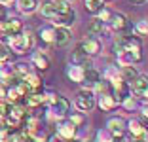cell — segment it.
Segmentation results:
<instances>
[{
    "instance_id": "cell-13",
    "label": "cell",
    "mask_w": 148,
    "mask_h": 142,
    "mask_svg": "<svg viewBox=\"0 0 148 142\" xmlns=\"http://www.w3.org/2000/svg\"><path fill=\"white\" fill-rule=\"evenodd\" d=\"M31 63H32V66H34V68L42 70V72L49 68V57L46 55L44 51H34V53H32Z\"/></svg>"
},
{
    "instance_id": "cell-1",
    "label": "cell",
    "mask_w": 148,
    "mask_h": 142,
    "mask_svg": "<svg viewBox=\"0 0 148 142\" xmlns=\"http://www.w3.org/2000/svg\"><path fill=\"white\" fill-rule=\"evenodd\" d=\"M8 46L15 53H27L32 47V32L27 29L15 36H8Z\"/></svg>"
},
{
    "instance_id": "cell-7",
    "label": "cell",
    "mask_w": 148,
    "mask_h": 142,
    "mask_svg": "<svg viewBox=\"0 0 148 142\" xmlns=\"http://www.w3.org/2000/svg\"><path fill=\"white\" fill-rule=\"evenodd\" d=\"M80 46H82V49L87 53V55L91 57V55H97V53L101 51V42L97 36H87V38H84L82 42H80Z\"/></svg>"
},
{
    "instance_id": "cell-11",
    "label": "cell",
    "mask_w": 148,
    "mask_h": 142,
    "mask_svg": "<svg viewBox=\"0 0 148 142\" xmlns=\"http://www.w3.org/2000/svg\"><path fill=\"white\" fill-rule=\"evenodd\" d=\"M38 10H40V13H42L46 19H55L57 15H59V12H57V6H55V2L53 0H44L42 4H38Z\"/></svg>"
},
{
    "instance_id": "cell-34",
    "label": "cell",
    "mask_w": 148,
    "mask_h": 142,
    "mask_svg": "<svg viewBox=\"0 0 148 142\" xmlns=\"http://www.w3.org/2000/svg\"><path fill=\"white\" fill-rule=\"evenodd\" d=\"M4 19H6V8L0 6V21H4Z\"/></svg>"
},
{
    "instance_id": "cell-25",
    "label": "cell",
    "mask_w": 148,
    "mask_h": 142,
    "mask_svg": "<svg viewBox=\"0 0 148 142\" xmlns=\"http://www.w3.org/2000/svg\"><path fill=\"white\" fill-rule=\"evenodd\" d=\"M103 8H105V2L103 0H86V10L89 13H93V15H97Z\"/></svg>"
},
{
    "instance_id": "cell-15",
    "label": "cell",
    "mask_w": 148,
    "mask_h": 142,
    "mask_svg": "<svg viewBox=\"0 0 148 142\" xmlns=\"http://www.w3.org/2000/svg\"><path fill=\"white\" fill-rule=\"evenodd\" d=\"M125 129H129V133L133 134V138H146V134H148L146 127H144L140 121H137V119H131L129 123H127Z\"/></svg>"
},
{
    "instance_id": "cell-37",
    "label": "cell",
    "mask_w": 148,
    "mask_h": 142,
    "mask_svg": "<svg viewBox=\"0 0 148 142\" xmlns=\"http://www.w3.org/2000/svg\"><path fill=\"white\" fill-rule=\"evenodd\" d=\"M133 4H144V2H148V0H131Z\"/></svg>"
},
{
    "instance_id": "cell-26",
    "label": "cell",
    "mask_w": 148,
    "mask_h": 142,
    "mask_svg": "<svg viewBox=\"0 0 148 142\" xmlns=\"http://www.w3.org/2000/svg\"><path fill=\"white\" fill-rule=\"evenodd\" d=\"M133 32H135L137 36H146L148 34V21H146V19L137 21L135 25H133Z\"/></svg>"
},
{
    "instance_id": "cell-3",
    "label": "cell",
    "mask_w": 148,
    "mask_h": 142,
    "mask_svg": "<svg viewBox=\"0 0 148 142\" xmlns=\"http://www.w3.org/2000/svg\"><path fill=\"white\" fill-rule=\"evenodd\" d=\"M70 112V100L66 97H61V95H55L53 102L49 104V117H57V119H63L66 114Z\"/></svg>"
},
{
    "instance_id": "cell-12",
    "label": "cell",
    "mask_w": 148,
    "mask_h": 142,
    "mask_svg": "<svg viewBox=\"0 0 148 142\" xmlns=\"http://www.w3.org/2000/svg\"><path fill=\"white\" fill-rule=\"evenodd\" d=\"M99 80H101V74L97 72L95 68H86V72H84V80H82V83H84V87L86 89H93V87L99 83Z\"/></svg>"
},
{
    "instance_id": "cell-27",
    "label": "cell",
    "mask_w": 148,
    "mask_h": 142,
    "mask_svg": "<svg viewBox=\"0 0 148 142\" xmlns=\"http://www.w3.org/2000/svg\"><path fill=\"white\" fill-rule=\"evenodd\" d=\"M69 121L74 125V127H82V125L86 123V114L84 112H72L69 116Z\"/></svg>"
},
{
    "instance_id": "cell-14",
    "label": "cell",
    "mask_w": 148,
    "mask_h": 142,
    "mask_svg": "<svg viewBox=\"0 0 148 142\" xmlns=\"http://www.w3.org/2000/svg\"><path fill=\"white\" fill-rule=\"evenodd\" d=\"M84 72H86V68H82V66H78V65H74V63L66 66V78H69L70 82H74V83H82Z\"/></svg>"
},
{
    "instance_id": "cell-10",
    "label": "cell",
    "mask_w": 148,
    "mask_h": 142,
    "mask_svg": "<svg viewBox=\"0 0 148 142\" xmlns=\"http://www.w3.org/2000/svg\"><path fill=\"white\" fill-rule=\"evenodd\" d=\"M76 129H78V127H74L70 121H63V123H59V127H57V137H61L63 140H72V138L76 137Z\"/></svg>"
},
{
    "instance_id": "cell-31",
    "label": "cell",
    "mask_w": 148,
    "mask_h": 142,
    "mask_svg": "<svg viewBox=\"0 0 148 142\" xmlns=\"http://www.w3.org/2000/svg\"><path fill=\"white\" fill-rule=\"evenodd\" d=\"M120 104H122L123 108H127V110H133V106H135V100H133V97L129 95V97H127V99H123Z\"/></svg>"
},
{
    "instance_id": "cell-8",
    "label": "cell",
    "mask_w": 148,
    "mask_h": 142,
    "mask_svg": "<svg viewBox=\"0 0 148 142\" xmlns=\"http://www.w3.org/2000/svg\"><path fill=\"white\" fill-rule=\"evenodd\" d=\"M72 63H74V65H78V66H82V68H91V59H89V55L82 49L80 44L76 46V49L72 51Z\"/></svg>"
},
{
    "instance_id": "cell-30",
    "label": "cell",
    "mask_w": 148,
    "mask_h": 142,
    "mask_svg": "<svg viewBox=\"0 0 148 142\" xmlns=\"http://www.w3.org/2000/svg\"><path fill=\"white\" fill-rule=\"evenodd\" d=\"M97 15H99L97 19H101L103 23H110V17H112V13H110V12H108L106 8H103V10H101L99 13H97Z\"/></svg>"
},
{
    "instance_id": "cell-23",
    "label": "cell",
    "mask_w": 148,
    "mask_h": 142,
    "mask_svg": "<svg viewBox=\"0 0 148 142\" xmlns=\"http://www.w3.org/2000/svg\"><path fill=\"white\" fill-rule=\"evenodd\" d=\"M87 30H89L91 36H101L103 30H105V23L101 21V19H93V21L89 23V27H87Z\"/></svg>"
},
{
    "instance_id": "cell-39",
    "label": "cell",
    "mask_w": 148,
    "mask_h": 142,
    "mask_svg": "<svg viewBox=\"0 0 148 142\" xmlns=\"http://www.w3.org/2000/svg\"><path fill=\"white\" fill-rule=\"evenodd\" d=\"M103 2H108V0H103Z\"/></svg>"
},
{
    "instance_id": "cell-35",
    "label": "cell",
    "mask_w": 148,
    "mask_h": 142,
    "mask_svg": "<svg viewBox=\"0 0 148 142\" xmlns=\"http://www.w3.org/2000/svg\"><path fill=\"white\" fill-rule=\"evenodd\" d=\"M143 116L148 119V104H144V106H143Z\"/></svg>"
},
{
    "instance_id": "cell-32",
    "label": "cell",
    "mask_w": 148,
    "mask_h": 142,
    "mask_svg": "<svg viewBox=\"0 0 148 142\" xmlns=\"http://www.w3.org/2000/svg\"><path fill=\"white\" fill-rule=\"evenodd\" d=\"M0 100H6V85L0 83Z\"/></svg>"
},
{
    "instance_id": "cell-9",
    "label": "cell",
    "mask_w": 148,
    "mask_h": 142,
    "mask_svg": "<svg viewBox=\"0 0 148 142\" xmlns=\"http://www.w3.org/2000/svg\"><path fill=\"white\" fill-rule=\"evenodd\" d=\"M97 104H99V108L103 110V112H110V110H114V108L118 106V100L114 99V95L108 91V93H101L99 95Z\"/></svg>"
},
{
    "instance_id": "cell-2",
    "label": "cell",
    "mask_w": 148,
    "mask_h": 142,
    "mask_svg": "<svg viewBox=\"0 0 148 142\" xmlns=\"http://www.w3.org/2000/svg\"><path fill=\"white\" fill-rule=\"evenodd\" d=\"M74 106L78 108L80 112H91L93 108L97 106V97H95V91L93 89H80L76 93V99H74Z\"/></svg>"
},
{
    "instance_id": "cell-24",
    "label": "cell",
    "mask_w": 148,
    "mask_h": 142,
    "mask_svg": "<svg viewBox=\"0 0 148 142\" xmlns=\"http://www.w3.org/2000/svg\"><path fill=\"white\" fill-rule=\"evenodd\" d=\"M12 72L17 78H25V76L31 74V65H27V63H17V65H13Z\"/></svg>"
},
{
    "instance_id": "cell-33",
    "label": "cell",
    "mask_w": 148,
    "mask_h": 142,
    "mask_svg": "<svg viewBox=\"0 0 148 142\" xmlns=\"http://www.w3.org/2000/svg\"><path fill=\"white\" fill-rule=\"evenodd\" d=\"M15 0H0V6H4V8H8V6H12Z\"/></svg>"
},
{
    "instance_id": "cell-29",
    "label": "cell",
    "mask_w": 148,
    "mask_h": 142,
    "mask_svg": "<svg viewBox=\"0 0 148 142\" xmlns=\"http://www.w3.org/2000/svg\"><path fill=\"white\" fill-rule=\"evenodd\" d=\"M112 140H114V134L110 133L108 129L97 131V140H95V142H112Z\"/></svg>"
},
{
    "instance_id": "cell-38",
    "label": "cell",
    "mask_w": 148,
    "mask_h": 142,
    "mask_svg": "<svg viewBox=\"0 0 148 142\" xmlns=\"http://www.w3.org/2000/svg\"><path fill=\"white\" fill-rule=\"evenodd\" d=\"M140 97H144V99H148V87H146V89H144V93L140 95Z\"/></svg>"
},
{
    "instance_id": "cell-6",
    "label": "cell",
    "mask_w": 148,
    "mask_h": 142,
    "mask_svg": "<svg viewBox=\"0 0 148 142\" xmlns=\"http://www.w3.org/2000/svg\"><path fill=\"white\" fill-rule=\"evenodd\" d=\"M125 127H127V121L123 119V117H120V116L110 117L108 123H106V129H108L114 137H122V134L125 133Z\"/></svg>"
},
{
    "instance_id": "cell-19",
    "label": "cell",
    "mask_w": 148,
    "mask_h": 142,
    "mask_svg": "<svg viewBox=\"0 0 148 142\" xmlns=\"http://www.w3.org/2000/svg\"><path fill=\"white\" fill-rule=\"evenodd\" d=\"M17 8L21 13H27L31 15L38 10V0H17Z\"/></svg>"
},
{
    "instance_id": "cell-4",
    "label": "cell",
    "mask_w": 148,
    "mask_h": 142,
    "mask_svg": "<svg viewBox=\"0 0 148 142\" xmlns=\"http://www.w3.org/2000/svg\"><path fill=\"white\" fill-rule=\"evenodd\" d=\"M110 25H112V29L116 30L120 36H127V34H131V30H133L131 23L127 21V17L123 15V13H112Z\"/></svg>"
},
{
    "instance_id": "cell-36",
    "label": "cell",
    "mask_w": 148,
    "mask_h": 142,
    "mask_svg": "<svg viewBox=\"0 0 148 142\" xmlns=\"http://www.w3.org/2000/svg\"><path fill=\"white\" fill-rule=\"evenodd\" d=\"M131 142H148V138H133Z\"/></svg>"
},
{
    "instance_id": "cell-5",
    "label": "cell",
    "mask_w": 148,
    "mask_h": 142,
    "mask_svg": "<svg viewBox=\"0 0 148 142\" xmlns=\"http://www.w3.org/2000/svg\"><path fill=\"white\" fill-rule=\"evenodd\" d=\"M21 30H23V23L19 19H4V21H0V34L15 36Z\"/></svg>"
},
{
    "instance_id": "cell-20",
    "label": "cell",
    "mask_w": 148,
    "mask_h": 142,
    "mask_svg": "<svg viewBox=\"0 0 148 142\" xmlns=\"http://www.w3.org/2000/svg\"><path fill=\"white\" fill-rule=\"evenodd\" d=\"M137 76H139V70H137V66H133V65L122 66V74H120V78H122L125 83H131Z\"/></svg>"
},
{
    "instance_id": "cell-16",
    "label": "cell",
    "mask_w": 148,
    "mask_h": 142,
    "mask_svg": "<svg viewBox=\"0 0 148 142\" xmlns=\"http://www.w3.org/2000/svg\"><path fill=\"white\" fill-rule=\"evenodd\" d=\"M146 87H148V76H144V74H139V76L131 82V89H133L135 95H139V97L144 93Z\"/></svg>"
},
{
    "instance_id": "cell-22",
    "label": "cell",
    "mask_w": 148,
    "mask_h": 142,
    "mask_svg": "<svg viewBox=\"0 0 148 142\" xmlns=\"http://www.w3.org/2000/svg\"><path fill=\"white\" fill-rule=\"evenodd\" d=\"M38 36L42 38V42H48V44H53V38H55V29L49 25L42 27V29L38 30Z\"/></svg>"
},
{
    "instance_id": "cell-17",
    "label": "cell",
    "mask_w": 148,
    "mask_h": 142,
    "mask_svg": "<svg viewBox=\"0 0 148 142\" xmlns=\"http://www.w3.org/2000/svg\"><path fill=\"white\" fill-rule=\"evenodd\" d=\"M25 80V83H27V87H29V93H38L40 89H42V80H40V76L38 74H29V76H25L23 78Z\"/></svg>"
},
{
    "instance_id": "cell-28",
    "label": "cell",
    "mask_w": 148,
    "mask_h": 142,
    "mask_svg": "<svg viewBox=\"0 0 148 142\" xmlns=\"http://www.w3.org/2000/svg\"><path fill=\"white\" fill-rule=\"evenodd\" d=\"M10 57H12V49H10L8 44L0 42V65H6L10 61Z\"/></svg>"
},
{
    "instance_id": "cell-18",
    "label": "cell",
    "mask_w": 148,
    "mask_h": 142,
    "mask_svg": "<svg viewBox=\"0 0 148 142\" xmlns=\"http://www.w3.org/2000/svg\"><path fill=\"white\" fill-rule=\"evenodd\" d=\"M70 40V30L66 27H57L55 29V38H53V44L57 46H66Z\"/></svg>"
},
{
    "instance_id": "cell-21",
    "label": "cell",
    "mask_w": 148,
    "mask_h": 142,
    "mask_svg": "<svg viewBox=\"0 0 148 142\" xmlns=\"http://www.w3.org/2000/svg\"><path fill=\"white\" fill-rule=\"evenodd\" d=\"M74 19H76V12H69V13H63V15H59V17H55L53 19V23H55L57 27H66L69 29L70 25L74 23Z\"/></svg>"
}]
</instances>
